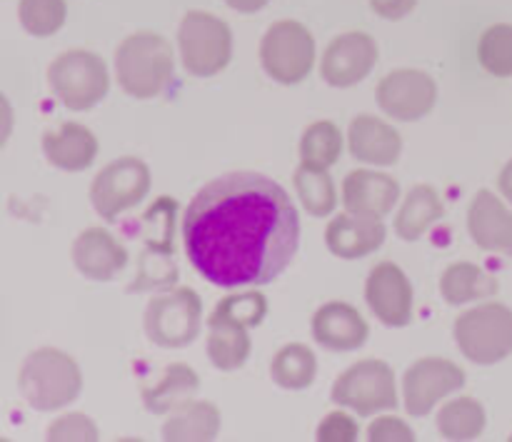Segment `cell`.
<instances>
[{
    "instance_id": "1",
    "label": "cell",
    "mask_w": 512,
    "mask_h": 442,
    "mask_svg": "<svg viewBox=\"0 0 512 442\" xmlns=\"http://www.w3.org/2000/svg\"><path fill=\"white\" fill-rule=\"evenodd\" d=\"M183 243L193 268L218 288L268 285L298 253L300 215L275 180L228 173L188 205Z\"/></svg>"
},
{
    "instance_id": "2",
    "label": "cell",
    "mask_w": 512,
    "mask_h": 442,
    "mask_svg": "<svg viewBox=\"0 0 512 442\" xmlns=\"http://www.w3.org/2000/svg\"><path fill=\"white\" fill-rule=\"evenodd\" d=\"M175 55L168 40L150 30L128 35L115 50L118 83L130 98L150 100L165 93L173 80Z\"/></svg>"
},
{
    "instance_id": "3",
    "label": "cell",
    "mask_w": 512,
    "mask_h": 442,
    "mask_svg": "<svg viewBox=\"0 0 512 442\" xmlns=\"http://www.w3.org/2000/svg\"><path fill=\"white\" fill-rule=\"evenodd\" d=\"M18 385L30 408L53 413L78 398L83 390V373L63 350L40 348L25 358Z\"/></svg>"
},
{
    "instance_id": "4",
    "label": "cell",
    "mask_w": 512,
    "mask_h": 442,
    "mask_svg": "<svg viewBox=\"0 0 512 442\" xmlns=\"http://www.w3.org/2000/svg\"><path fill=\"white\" fill-rule=\"evenodd\" d=\"M180 58L195 78H213L228 68L233 58V33L228 23L205 10L185 13L178 33Z\"/></svg>"
},
{
    "instance_id": "5",
    "label": "cell",
    "mask_w": 512,
    "mask_h": 442,
    "mask_svg": "<svg viewBox=\"0 0 512 442\" xmlns=\"http://www.w3.org/2000/svg\"><path fill=\"white\" fill-rule=\"evenodd\" d=\"M50 90L68 110L95 108L108 95L110 78L103 58L90 50H68L48 68Z\"/></svg>"
},
{
    "instance_id": "6",
    "label": "cell",
    "mask_w": 512,
    "mask_h": 442,
    "mask_svg": "<svg viewBox=\"0 0 512 442\" xmlns=\"http://www.w3.org/2000/svg\"><path fill=\"white\" fill-rule=\"evenodd\" d=\"M455 340L468 360L495 365L512 353V310L500 303H485L455 320Z\"/></svg>"
},
{
    "instance_id": "7",
    "label": "cell",
    "mask_w": 512,
    "mask_h": 442,
    "mask_svg": "<svg viewBox=\"0 0 512 442\" xmlns=\"http://www.w3.org/2000/svg\"><path fill=\"white\" fill-rule=\"evenodd\" d=\"M260 63L265 73L283 85L303 83L315 65V40L298 20H278L260 43Z\"/></svg>"
},
{
    "instance_id": "8",
    "label": "cell",
    "mask_w": 512,
    "mask_h": 442,
    "mask_svg": "<svg viewBox=\"0 0 512 442\" xmlns=\"http://www.w3.org/2000/svg\"><path fill=\"white\" fill-rule=\"evenodd\" d=\"M203 303L190 288L170 290L150 300L145 310V333L160 348H185L200 333Z\"/></svg>"
},
{
    "instance_id": "9",
    "label": "cell",
    "mask_w": 512,
    "mask_h": 442,
    "mask_svg": "<svg viewBox=\"0 0 512 442\" xmlns=\"http://www.w3.org/2000/svg\"><path fill=\"white\" fill-rule=\"evenodd\" d=\"M333 400L343 408L355 410L363 418L380 413V410H393L398 405L393 370L383 360H360L335 380Z\"/></svg>"
},
{
    "instance_id": "10",
    "label": "cell",
    "mask_w": 512,
    "mask_h": 442,
    "mask_svg": "<svg viewBox=\"0 0 512 442\" xmlns=\"http://www.w3.org/2000/svg\"><path fill=\"white\" fill-rule=\"evenodd\" d=\"M150 190V170L140 158H120L105 165L90 185V200L100 218L115 220L135 208Z\"/></svg>"
},
{
    "instance_id": "11",
    "label": "cell",
    "mask_w": 512,
    "mask_h": 442,
    "mask_svg": "<svg viewBox=\"0 0 512 442\" xmlns=\"http://www.w3.org/2000/svg\"><path fill=\"white\" fill-rule=\"evenodd\" d=\"M375 98L385 115H390L393 120H403V123H413V120L425 118L435 108L438 85L423 70H393L380 80Z\"/></svg>"
},
{
    "instance_id": "12",
    "label": "cell",
    "mask_w": 512,
    "mask_h": 442,
    "mask_svg": "<svg viewBox=\"0 0 512 442\" xmlns=\"http://www.w3.org/2000/svg\"><path fill=\"white\" fill-rule=\"evenodd\" d=\"M465 385L463 368L445 358H423L405 373L403 400L413 418L433 413L435 405Z\"/></svg>"
},
{
    "instance_id": "13",
    "label": "cell",
    "mask_w": 512,
    "mask_h": 442,
    "mask_svg": "<svg viewBox=\"0 0 512 442\" xmlns=\"http://www.w3.org/2000/svg\"><path fill=\"white\" fill-rule=\"evenodd\" d=\"M378 63V43L368 33H343L328 45L320 63L323 80L333 88H350L373 73Z\"/></svg>"
},
{
    "instance_id": "14",
    "label": "cell",
    "mask_w": 512,
    "mask_h": 442,
    "mask_svg": "<svg viewBox=\"0 0 512 442\" xmlns=\"http://www.w3.org/2000/svg\"><path fill=\"white\" fill-rule=\"evenodd\" d=\"M365 300L380 323L390 328H405L413 318V288L395 263H380L365 285Z\"/></svg>"
},
{
    "instance_id": "15",
    "label": "cell",
    "mask_w": 512,
    "mask_h": 442,
    "mask_svg": "<svg viewBox=\"0 0 512 442\" xmlns=\"http://www.w3.org/2000/svg\"><path fill=\"white\" fill-rule=\"evenodd\" d=\"M385 235L388 233H385V225L380 218L343 213L330 220L328 230H325V243H328L330 253L338 255V258L355 260L375 253L385 243Z\"/></svg>"
},
{
    "instance_id": "16",
    "label": "cell",
    "mask_w": 512,
    "mask_h": 442,
    "mask_svg": "<svg viewBox=\"0 0 512 442\" xmlns=\"http://www.w3.org/2000/svg\"><path fill=\"white\" fill-rule=\"evenodd\" d=\"M73 263L85 278L108 283L128 263V250L103 228H88L73 243Z\"/></svg>"
},
{
    "instance_id": "17",
    "label": "cell",
    "mask_w": 512,
    "mask_h": 442,
    "mask_svg": "<svg viewBox=\"0 0 512 442\" xmlns=\"http://www.w3.org/2000/svg\"><path fill=\"white\" fill-rule=\"evenodd\" d=\"M468 230L483 250L512 255V213L490 190H480L470 203Z\"/></svg>"
},
{
    "instance_id": "18",
    "label": "cell",
    "mask_w": 512,
    "mask_h": 442,
    "mask_svg": "<svg viewBox=\"0 0 512 442\" xmlns=\"http://www.w3.org/2000/svg\"><path fill=\"white\" fill-rule=\"evenodd\" d=\"M400 185L375 170H353L343 183V205L348 213L383 218L398 205Z\"/></svg>"
},
{
    "instance_id": "19",
    "label": "cell",
    "mask_w": 512,
    "mask_h": 442,
    "mask_svg": "<svg viewBox=\"0 0 512 442\" xmlns=\"http://www.w3.org/2000/svg\"><path fill=\"white\" fill-rule=\"evenodd\" d=\"M368 333L365 318L348 303H328L313 315L315 340L330 350L348 353V350L363 348Z\"/></svg>"
},
{
    "instance_id": "20",
    "label": "cell",
    "mask_w": 512,
    "mask_h": 442,
    "mask_svg": "<svg viewBox=\"0 0 512 442\" xmlns=\"http://www.w3.org/2000/svg\"><path fill=\"white\" fill-rule=\"evenodd\" d=\"M348 145L353 158L370 165H393L403 153V138L398 130L375 115H358L350 123Z\"/></svg>"
},
{
    "instance_id": "21",
    "label": "cell",
    "mask_w": 512,
    "mask_h": 442,
    "mask_svg": "<svg viewBox=\"0 0 512 442\" xmlns=\"http://www.w3.org/2000/svg\"><path fill=\"white\" fill-rule=\"evenodd\" d=\"M43 153L55 168L78 173L93 165L98 155V138L85 125L63 123L58 130L43 135Z\"/></svg>"
},
{
    "instance_id": "22",
    "label": "cell",
    "mask_w": 512,
    "mask_h": 442,
    "mask_svg": "<svg viewBox=\"0 0 512 442\" xmlns=\"http://www.w3.org/2000/svg\"><path fill=\"white\" fill-rule=\"evenodd\" d=\"M200 388V378L193 368L183 363L168 365L155 383H143V403L150 413L163 415L168 410H175L185 400L193 398Z\"/></svg>"
},
{
    "instance_id": "23",
    "label": "cell",
    "mask_w": 512,
    "mask_h": 442,
    "mask_svg": "<svg viewBox=\"0 0 512 442\" xmlns=\"http://www.w3.org/2000/svg\"><path fill=\"white\" fill-rule=\"evenodd\" d=\"M440 218H443V200H440L438 190L430 188V185H418V188L410 190L403 208L398 210L395 233L413 243V240L423 238Z\"/></svg>"
},
{
    "instance_id": "24",
    "label": "cell",
    "mask_w": 512,
    "mask_h": 442,
    "mask_svg": "<svg viewBox=\"0 0 512 442\" xmlns=\"http://www.w3.org/2000/svg\"><path fill=\"white\" fill-rule=\"evenodd\" d=\"M500 290L498 280L473 263H455L440 278V293L448 305H465L493 298Z\"/></svg>"
},
{
    "instance_id": "25",
    "label": "cell",
    "mask_w": 512,
    "mask_h": 442,
    "mask_svg": "<svg viewBox=\"0 0 512 442\" xmlns=\"http://www.w3.org/2000/svg\"><path fill=\"white\" fill-rule=\"evenodd\" d=\"M220 433V410L203 400H185L163 428L165 440H213Z\"/></svg>"
},
{
    "instance_id": "26",
    "label": "cell",
    "mask_w": 512,
    "mask_h": 442,
    "mask_svg": "<svg viewBox=\"0 0 512 442\" xmlns=\"http://www.w3.org/2000/svg\"><path fill=\"white\" fill-rule=\"evenodd\" d=\"M208 358L218 370L243 368L250 355L248 328L238 323H223V320H208Z\"/></svg>"
},
{
    "instance_id": "27",
    "label": "cell",
    "mask_w": 512,
    "mask_h": 442,
    "mask_svg": "<svg viewBox=\"0 0 512 442\" xmlns=\"http://www.w3.org/2000/svg\"><path fill=\"white\" fill-rule=\"evenodd\" d=\"M318 373V360L308 345H285L270 365V375L285 390H305L313 385Z\"/></svg>"
},
{
    "instance_id": "28",
    "label": "cell",
    "mask_w": 512,
    "mask_h": 442,
    "mask_svg": "<svg viewBox=\"0 0 512 442\" xmlns=\"http://www.w3.org/2000/svg\"><path fill=\"white\" fill-rule=\"evenodd\" d=\"M438 430L448 440H475L485 430V410L478 400L458 398L438 413Z\"/></svg>"
},
{
    "instance_id": "29",
    "label": "cell",
    "mask_w": 512,
    "mask_h": 442,
    "mask_svg": "<svg viewBox=\"0 0 512 442\" xmlns=\"http://www.w3.org/2000/svg\"><path fill=\"white\" fill-rule=\"evenodd\" d=\"M340 153H343V135L338 125L330 120H318L303 133V140H300L303 165L328 170L330 165L338 163Z\"/></svg>"
},
{
    "instance_id": "30",
    "label": "cell",
    "mask_w": 512,
    "mask_h": 442,
    "mask_svg": "<svg viewBox=\"0 0 512 442\" xmlns=\"http://www.w3.org/2000/svg\"><path fill=\"white\" fill-rule=\"evenodd\" d=\"M295 188H298L300 203L305 205L310 215L325 218L338 205V193H335V183L323 168H310V165H300L295 170Z\"/></svg>"
},
{
    "instance_id": "31",
    "label": "cell",
    "mask_w": 512,
    "mask_h": 442,
    "mask_svg": "<svg viewBox=\"0 0 512 442\" xmlns=\"http://www.w3.org/2000/svg\"><path fill=\"white\" fill-rule=\"evenodd\" d=\"M175 218H178V205L173 198L163 195L155 200L143 215V238L153 253L170 255L175 248Z\"/></svg>"
},
{
    "instance_id": "32",
    "label": "cell",
    "mask_w": 512,
    "mask_h": 442,
    "mask_svg": "<svg viewBox=\"0 0 512 442\" xmlns=\"http://www.w3.org/2000/svg\"><path fill=\"white\" fill-rule=\"evenodd\" d=\"M480 65L495 78H510L512 75V25L498 23L490 25L478 43Z\"/></svg>"
},
{
    "instance_id": "33",
    "label": "cell",
    "mask_w": 512,
    "mask_h": 442,
    "mask_svg": "<svg viewBox=\"0 0 512 442\" xmlns=\"http://www.w3.org/2000/svg\"><path fill=\"white\" fill-rule=\"evenodd\" d=\"M18 18L30 35L48 38L65 25L68 5H65V0H20Z\"/></svg>"
},
{
    "instance_id": "34",
    "label": "cell",
    "mask_w": 512,
    "mask_h": 442,
    "mask_svg": "<svg viewBox=\"0 0 512 442\" xmlns=\"http://www.w3.org/2000/svg\"><path fill=\"white\" fill-rule=\"evenodd\" d=\"M265 315H268V300L258 290H250V293L228 295V298L220 300L218 308L210 315V320L238 323L243 328H258Z\"/></svg>"
},
{
    "instance_id": "35",
    "label": "cell",
    "mask_w": 512,
    "mask_h": 442,
    "mask_svg": "<svg viewBox=\"0 0 512 442\" xmlns=\"http://www.w3.org/2000/svg\"><path fill=\"white\" fill-rule=\"evenodd\" d=\"M50 440H98V428L85 415L73 413L55 420L48 430Z\"/></svg>"
},
{
    "instance_id": "36",
    "label": "cell",
    "mask_w": 512,
    "mask_h": 442,
    "mask_svg": "<svg viewBox=\"0 0 512 442\" xmlns=\"http://www.w3.org/2000/svg\"><path fill=\"white\" fill-rule=\"evenodd\" d=\"M358 438V423L345 413H330L318 428V440L323 442H350Z\"/></svg>"
},
{
    "instance_id": "37",
    "label": "cell",
    "mask_w": 512,
    "mask_h": 442,
    "mask_svg": "<svg viewBox=\"0 0 512 442\" xmlns=\"http://www.w3.org/2000/svg\"><path fill=\"white\" fill-rule=\"evenodd\" d=\"M368 438L373 442L378 440H413V430L398 418H380L370 425Z\"/></svg>"
},
{
    "instance_id": "38",
    "label": "cell",
    "mask_w": 512,
    "mask_h": 442,
    "mask_svg": "<svg viewBox=\"0 0 512 442\" xmlns=\"http://www.w3.org/2000/svg\"><path fill=\"white\" fill-rule=\"evenodd\" d=\"M418 5V0H370L373 13H378L385 20H400Z\"/></svg>"
},
{
    "instance_id": "39",
    "label": "cell",
    "mask_w": 512,
    "mask_h": 442,
    "mask_svg": "<svg viewBox=\"0 0 512 442\" xmlns=\"http://www.w3.org/2000/svg\"><path fill=\"white\" fill-rule=\"evenodd\" d=\"M13 123V105H10V100L0 93V148L8 143L10 133H13Z\"/></svg>"
},
{
    "instance_id": "40",
    "label": "cell",
    "mask_w": 512,
    "mask_h": 442,
    "mask_svg": "<svg viewBox=\"0 0 512 442\" xmlns=\"http://www.w3.org/2000/svg\"><path fill=\"white\" fill-rule=\"evenodd\" d=\"M225 3L233 10H238V13H258V10L268 5V0H225Z\"/></svg>"
},
{
    "instance_id": "41",
    "label": "cell",
    "mask_w": 512,
    "mask_h": 442,
    "mask_svg": "<svg viewBox=\"0 0 512 442\" xmlns=\"http://www.w3.org/2000/svg\"><path fill=\"white\" fill-rule=\"evenodd\" d=\"M498 185H500V193L505 195V198L512 203V160L508 165H505L503 170H500V178H498Z\"/></svg>"
}]
</instances>
